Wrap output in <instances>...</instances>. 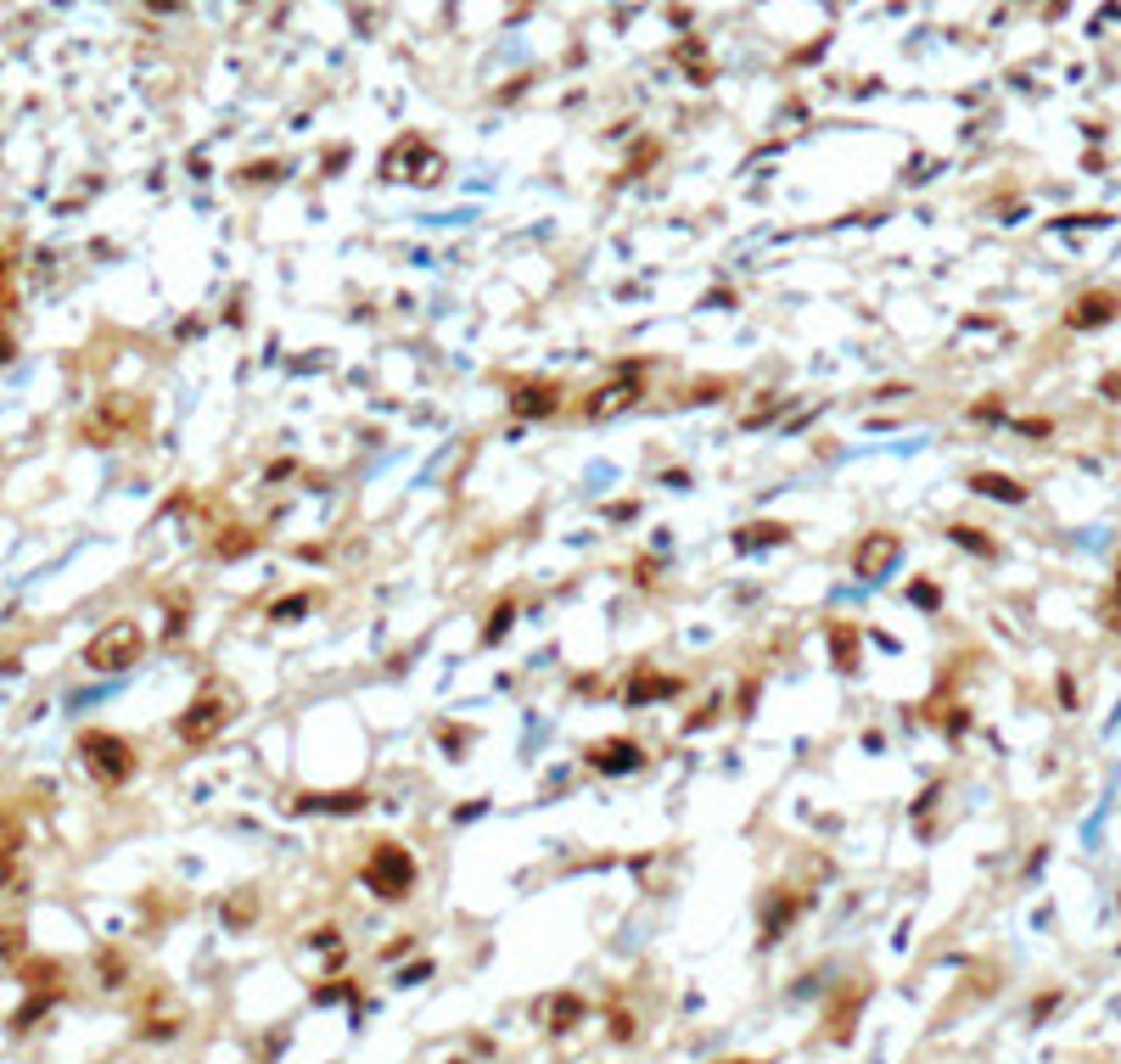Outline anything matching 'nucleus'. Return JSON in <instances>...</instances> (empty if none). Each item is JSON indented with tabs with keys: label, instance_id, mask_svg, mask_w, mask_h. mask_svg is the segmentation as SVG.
I'll return each instance as SVG.
<instances>
[{
	"label": "nucleus",
	"instance_id": "f257e3e1",
	"mask_svg": "<svg viewBox=\"0 0 1121 1064\" xmlns=\"http://www.w3.org/2000/svg\"><path fill=\"white\" fill-rule=\"evenodd\" d=\"M79 762H85L90 779L107 784V790L129 784V779H135V767H141L135 745H129L124 734H112V729H85V734H79Z\"/></svg>",
	"mask_w": 1121,
	"mask_h": 1064
},
{
	"label": "nucleus",
	"instance_id": "f03ea898",
	"mask_svg": "<svg viewBox=\"0 0 1121 1064\" xmlns=\"http://www.w3.org/2000/svg\"><path fill=\"white\" fill-rule=\"evenodd\" d=\"M231 717H236V695L224 690V683H208L202 695H191V707L180 712V723H174V734H180V745L202 751V745H214L219 734L231 729Z\"/></svg>",
	"mask_w": 1121,
	"mask_h": 1064
},
{
	"label": "nucleus",
	"instance_id": "7ed1b4c3",
	"mask_svg": "<svg viewBox=\"0 0 1121 1064\" xmlns=\"http://www.w3.org/2000/svg\"><path fill=\"white\" fill-rule=\"evenodd\" d=\"M141 656H146V633H141V622H129V616L102 622V633H90V645H85L90 673H129Z\"/></svg>",
	"mask_w": 1121,
	"mask_h": 1064
},
{
	"label": "nucleus",
	"instance_id": "20e7f679",
	"mask_svg": "<svg viewBox=\"0 0 1121 1064\" xmlns=\"http://www.w3.org/2000/svg\"><path fill=\"white\" fill-rule=\"evenodd\" d=\"M360 880L382 896V903H404V896L415 891L421 869H415V857L398 841H376V846H370V857H365V869H360Z\"/></svg>",
	"mask_w": 1121,
	"mask_h": 1064
},
{
	"label": "nucleus",
	"instance_id": "39448f33",
	"mask_svg": "<svg viewBox=\"0 0 1121 1064\" xmlns=\"http://www.w3.org/2000/svg\"><path fill=\"white\" fill-rule=\"evenodd\" d=\"M141 426H146V404L129 398V392H112V398H102V409L79 426V437L95 443V449H112V443H129Z\"/></svg>",
	"mask_w": 1121,
	"mask_h": 1064
},
{
	"label": "nucleus",
	"instance_id": "423d86ee",
	"mask_svg": "<svg viewBox=\"0 0 1121 1064\" xmlns=\"http://www.w3.org/2000/svg\"><path fill=\"white\" fill-rule=\"evenodd\" d=\"M898 555H903V538L898 533H864L858 538V549H853V571L858 578H891V566H898Z\"/></svg>",
	"mask_w": 1121,
	"mask_h": 1064
},
{
	"label": "nucleus",
	"instance_id": "0eeeda50",
	"mask_svg": "<svg viewBox=\"0 0 1121 1064\" xmlns=\"http://www.w3.org/2000/svg\"><path fill=\"white\" fill-rule=\"evenodd\" d=\"M640 392H645V387H640V375H628V370H623V375H611L606 387H595L589 398H583L578 415H583V420H611V415H623V409H633V398H640Z\"/></svg>",
	"mask_w": 1121,
	"mask_h": 1064
},
{
	"label": "nucleus",
	"instance_id": "6e6552de",
	"mask_svg": "<svg viewBox=\"0 0 1121 1064\" xmlns=\"http://www.w3.org/2000/svg\"><path fill=\"white\" fill-rule=\"evenodd\" d=\"M583 757H589L595 774H611V779H617V774H640V767H645V745L628 740V734H611V740L589 745Z\"/></svg>",
	"mask_w": 1121,
	"mask_h": 1064
},
{
	"label": "nucleus",
	"instance_id": "1a4fd4ad",
	"mask_svg": "<svg viewBox=\"0 0 1121 1064\" xmlns=\"http://www.w3.org/2000/svg\"><path fill=\"white\" fill-rule=\"evenodd\" d=\"M533 1020L561 1037V1030H573V1025L589 1020V1003H583L578 992H549V997H539V1003H533Z\"/></svg>",
	"mask_w": 1121,
	"mask_h": 1064
},
{
	"label": "nucleus",
	"instance_id": "9d476101",
	"mask_svg": "<svg viewBox=\"0 0 1121 1064\" xmlns=\"http://www.w3.org/2000/svg\"><path fill=\"white\" fill-rule=\"evenodd\" d=\"M561 409V382H516L511 387V415L516 420H544Z\"/></svg>",
	"mask_w": 1121,
	"mask_h": 1064
},
{
	"label": "nucleus",
	"instance_id": "9b49d317",
	"mask_svg": "<svg viewBox=\"0 0 1121 1064\" xmlns=\"http://www.w3.org/2000/svg\"><path fill=\"white\" fill-rule=\"evenodd\" d=\"M831 661H836V673H858V650H864V633L853 628V622H831Z\"/></svg>",
	"mask_w": 1121,
	"mask_h": 1064
},
{
	"label": "nucleus",
	"instance_id": "f8f14e48",
	"mask_svg": "<svg viewBox=\"0 0 1121 1064\" xmlns=\"http://www.w3.org/2000/svg\"><path fill=\"white\" fill-rule=\"evenodd\" d=\"M365 790H331V796H298V812H360Z\"/></svg>",
	"mask_w": 1121,
	"mask_h": 1064
},
{
	"label": "nucleus",
	"instance_id": "ddd939ff",
	"mask_svg": "<svg viewBox=\"0 0 1121 1064\" xmlns=\"http://www.w3.org/2000/svg\"><path fill=\"white\" fill-rule=\"evenodd\" d=\"M869 997V986H853L841 1003L831 1008V1042H853V1014H858V1003Z\"/></svg>",
	"mask_w": 1121,
	"mask_h": 1064
},
{
	"label": "nucleus",
	"instance_id": "4468645a",
	"mask_svg": "<svg viewBox=\"0 0 1121 1064\" xmlns=\"http://www.w3.org/2000/svg\"><path fill=\"white\" fill-rule=\"evenodd\" d=\"M673 690H678V678H662V673H651V667H640V673L628 678V700H662Z\"/></svg>",
	"mask_w": 1121,
	"mask_h": 1064
},
{
	"label": "nucleus",
	"instance_id": "2eb2a0df",
	"mask_svg": "<svg viewBox=\"0 0 1121 1064\" xmlns=\"http://www.w3.org/2000/svg\"><path fill=\"white\" fill-rule=\"evenodd\" d=\"M785 538H791L785 521H752V527H740L735 544H740V549H757V544H785Z\"/></svg>",
	"mask_w": 1121,
	"mask_h": 1064
},
{
	"label": "nucleus",
	"instance_id": "dca6fc26",
	"mask_svg": "<svg viewBox=\"0 0 1121 1064\" xmlns=\"http://www.w3.org/2000/svg\"><path fill=\"white\" fill-rule=\"evenodd\" d=\"M970 487H976V494H987V499H1020V482H1010V477H998V471H976V477H970Z\"/></svg>",
	"mask_w": 1121,
	"mask_h": 1064
},
{
	"label": "nucleus",
	"instance_id": "f3484780",
	"mask_svg": "<svg viewBox=\"0 0 1121 1064\" xmlns=\"http://www.w3.org/2000/svg\"><path fill=\"white\" fill-rule=\"evenodd\" d=\"M1116 308H1111V298H1082L1077 308H1071V325H1099V320H1111Z\"/></svg>",
	"mask_w": 1121,
	"mask_h": 1064
},
{
	"label": "nucleus",
	"instance_id": "a211bd4d",
	"mask_svg": "<svg viewBox=\"0 0 1121 1064\" xmlns=\"http://www.w3.org/2000/svg\"><path fill=\"white\" fill-rule=\"evenodd\" d=\"M511 616H516V605H511V600H505V605H494V616H489V628H482V638H489V645H494V638L511 628Z\"/></svg>",
	"mask_w": 1121,
	"mask_h": 1064
},
{
	"label": "nucleus",
	"instance_id": "6ab92c4d",
	"mask_svg": "<svg viewBox=\"0 0 1121 1064\" xmlns=\"http://www.w3.org/2000/svg\"><path fill=\"white\" fill-rule=\"evenodd\" d=\"M12 258H18V253H12V247H0V308H12V269H18V264H12Z\"/></svg>",
	"mask_w": 1121,
	"mask_h": 1064
},
{
	"label": "nucleus",
	"instance_id": "aec40b11",
	"mask_svg": "<svg viewBox=\"0 0 1121 1064\" xmlns=\"http://www.w3.org/2000/svg\"><path fill=\"white\" fill-rule=\"evenodd\" d=\"M611 1037L617 1042H633V1014L628 1008H611Z\"/></svg>",
	"mask_w": 1121,
	"mask_h": 1064
},
{
	"label": "nucleus",
	"instance_id": "412c9836",
	"mask_svg": "<svg viewBox=\"0 0 1121 1064\" xmlns=\"http://www.w3.org/2000/svg\"><path fill=\"white\" fill-rule=\"evenodd\" d=\"M12 880H18V851H0V891H12Z\"/></svg>",
	"mask_w": 1121,
	"mask_h": 1064
},
{
	"label": "nucleus",
	"instance_id": "4be33fe9",
	"mask_svg": "<svg viewBox=\"0 0 1121 1064\" xmlns=\"http://www.w3.org/2000/svg\"><path fill=\"white\" fill-rule=\"evenodd\" d=\"M0 953H23V930H0Z\"/></svg>",
	"mask_w": 1121,
	"mask_h": 1064
},
{
	"label": "nucleus",
	"instance_id": "5701e85b",
	"mask_svg": "<svg viewBox=\"0 0 1121 1064\" xmlns=\"http://www.w3.org/2000/svg\"><path fill=\"white\" fill-rule=\"evenodd\" d=\"M12 353H18V342H12V331L0 325V365H12Z\"/></svg>",
	"mask_w": 1121,
	"mask_h": 1064
},
{
	"label": "nucleus",
	"instance_id": "b1692460",
	"mask_svg": "<svg viewBox=\"0 0 1121 1064\" xmlns=\"http://www.w3.org/2000/svg\"><path fill=\"white\" fill-rule=\"evenodd\" d=\"M718 1064H757V1059H740V1054H735V1059H718Z\"/></svg>",
	"mask_w": 1121,
	"mask_h": 1064
}]
</instances>
